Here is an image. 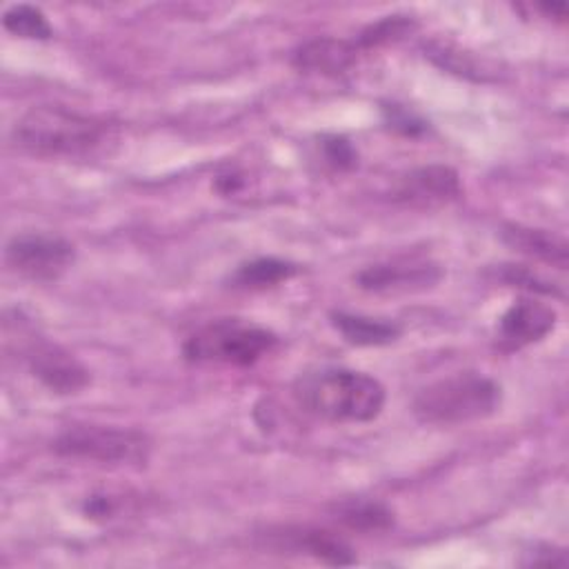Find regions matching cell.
Instances as JSON below:
<instances>
[{"instance_id": "cell-1", "label": "cell", "mask_w": 569, "mask_h": 569, "mask_svg": "<svg viewBox=\"0 0 569 569\" xmlns=\"http://www.w3.org/2000/svg\"><path fill=\"white\" fill-rule=\"evenodd\" d=\"M13 142L44 158H91L113 142V127L62 104H38L13 124Z\"/></svg>"}, {"instance_id": "cell-2", "label": "cell", "mask_w": 569, "mask_h": 569, "mask_svg": "<svg viewBox=\"0 0 569 569\" xmlns=\"http://www.w3.org/2000/svg\"><path fill=\"white\" fill-rule=\"evenodd\" d=\"M296 402L331 422H369L385 407V387L365 371L329 367L293 382Z\"/></svg>"}, {"instance_id": "cell-3", "label": "cell", "mask_w": 569, "mask_h": 569, "mask_svg": "<svg viewBox=\"0 0 569 569\" xmlns=\"http://www.w3.org/2000/svg\"><path fill=\"white\" fill-rule=\"evenodd\" d=\"M500 407V385L482 373L462 371L422 387L413 413L427 425H462L491 416Z\"/></svg>"}, {"instance_id": "cell-4", "label": "cell", "mask_w": 569, "mask_h": 569, "mask_svg": "<svg viewBox=\"0 0 569 569\" xmlns=\"http://www.w3.org/2000/svg\"><path fill=\"white\" fill-rule=\"evenodd\" d=\"M276 345L278 336L267 327L242 318H220L193 331L182 345V356L196 365L247 367L271 353Z\"/></svg>"}, {"instance_id": "cell-5", "label": "cell", "mask_w": 569, "mask_h": 569, "mask_svg": "<svg viewBox=\"0 0 569 569\" xmlns=\"http://www.w3.org/2000/svg\"><path fill=\"white\" fill-rule=\"evenodd\" d=\"M53 451L64 458L98 465L142 467L151 456V438L131 427L76 425L53 440Z\"/></svg>"}, {"instance_id": "cell-6", "label": "cell", "mask_w": 569, "mask_h": 569, "mask_svg": "<svg viewBox=\"0 0 569 569\" xmlns=\"http://www.w3.org/2000/svg\"><path fill=\"white\" fill-rule=\"evenodd\" d=\"M7 267L33 282L58 280L76 260V247L56 233H18L4 249Z\"/></svg>"}, {"instance_id": "cell-7", "label": "cell", "mask_w": 569, "mask_h": 569, "mask_svg": "<svg viewBox=\"0 0 569 569\" xmlns=\"http://www.w3.org/2000/svg\"><path fill=\"white\" fill-rule=\"evenodd\" d=\"M442 269L427 258H391L360 269L353 280L371 293H413L438 284Z\"/></svg>"}, {"instance_id": "cell-8", "label": "cell", "mask_w": 569, "mask_h": 569, "mask_svg": "<svg viewBox=\"0 0 569 569\" xmlns=\"http://www.w3.org/2000/svg\"><path fill=\"white\" fill-rule=\"evenodd\" d=\"M27 360H29L31 373L49 391L58 396L80 393L91 382L89 369L60 345H53L47 340L31 342L27 349Z\"/></svg>"}, {"instance_id": "cell-9", "label": "cell", "mask_w": 569, "mask_h": 569, "mask_svg": "<svg viewBox=\"0 0 569 569\" xmlns=\"http://www.w3.org/2000/svg\"><path fill=\"white\" fill-rule=\"evenodd\" d=\"M556 327V311L533 298H518L498 320V347L518 351L549 336Z\"/></svg>"}, {"instance_id": "cell-10", "label": "cell", "mask_w": 569, "mask_h": 569, "mask_svg": "<svg viewBox=\"0 0 569 569\" xmlns=\"http://www.w3.org/2000/svg\"><path fill=\"white\" fill-rule=\"evenodd\" d=\"M460 196V178L451 167L429 164L405 173L396 187L393 198L411 207H433Z\"/></svg>"}, {"instance_id": "cell-11", "label": "cell", "mask_w": 569, "mask_h": 569, "mask_svg": "<svg viewBox=\"0 0 569 569\" xmlns=\"http://www.w3.org/2000/svg\"><path fill=\"white\" fill-rule=\"evenodd\" d=\"M269 538L278 549L284 547L291 551H302L325 565H351L356 560L351 547L342 538L325 529L284 527L278 533H269Z\"/></svg>"}, {"instance_id": "cell-12", "label": "cell", "mask_w": 569, "mask_h": 569, "mask_svg": "<svg viewBox=\"0 0 569 569\" xmlns=\"http://www.w3.org/2000/svg\"><path fill=\"white\" fill-rule=\"evenodd\" d=\"M358 47L353 40H340V38H313L302 42L293 56L291 62L296 69L305 73H322V76H338L347 71L356 58Z\"/></svg>"}, {"instance_id": "cell-13", "label": "cell", "mask_w": 569, "mask_h": 569, "mask_svg": "<svg viewBox=\"0 0 569 569\" xmlns=\"http://www.w3.org/2000/svg\"><path fill=\"white\" fill-rule=\"evenodd\" d=\"M500 238L507 247H511L513 251H518L527 258L553 264L558 269H567L569 247H567L565 238H560L547 229L511 222L500 229Z\"/></svg>"}, {"instance_id": "cell-14", "label": "cell", "mask_w": 569, "mask_h": 569, "mask_svg": "<svg viewBox=\"0 0 569 569\" xmlns=\"http://www.w3.org/2000/svg\"><path fill=\"white\" fill-rule=\"evenodd\" d=\"M331 325L347 342L356 347H382L400 336V327L396 322L349 311H333Z\"/></svg>"}, {"instance_id": "cell-15", "label": "cell", "mask_w": 569, "mask_h": 569, "mask_svg": "<svg viewBox=\"0 0 569 569\" xmlns=\"http://www.w3.org/2000/svg\"><path fill=\"white\" fill-rule=\"evenodd\" d=\"M298 264L282 260V258H253L249 262H242L231 273V287L238 289H267L276 287L280 282H287L298 273Z\"/></svg>"}, {"instance_id": "cell-16", "label": "cell", "mask_w": 569, "mask_h": 569, "mask_svg": "<svg viewBox=\"0 0 569 569\" xmlns=\"http://www.w3.org/2000/svg\"><path fill=\"white\" fill-rule=\"evenodd\" d=\"M333 516L353 531L371 533L393 527V511L387 505L367 498H349L338 502L333 507Z\"/></svg>"}, {"instance_id": "cell-17", "label": "cell", "mask_w": 569, "mask_h": 569, "mask_svg": "<svg viewBox=\"0 0 569 569\" xmlns=\"http://www.w3.org/2000/svg\"><path fill=\"white\" fill-rule=\"evenodd\" d=\"M2 24L13 36H20L27 40H47L53 36V29H51L47 16L33 4L9 7L2 16Z\"/></svg>"}, {"instance_id": "cell-18", "label": "cell", "mask_w": 569, "mask_h": 569, "mask_svg": "<svg viewBox=\"0 0 569 569\" xmlns=\"http://www.w3.org/2000/svg\"><path fill=\"white\" fill-rule=\"evenodd\" d=\"M413 29H416V20L409 16H385L380 20L371 22L369 27H365L353 42L362 51V49L396 42V40L409 36Z\"/></svg>"}, {"instance_id": "cell-19", "label": "cell", "mask_w": 569, "mask_h": 569, "mask_svg": "<svg viewBox=\"0 0 569 569\" xmlns=\"http://www.w3.org/2000/svg\"><path fill=\"white\" fill-rule=\"evenodd\" d=\"M496 278L509 287H520L531 293H547V296H562L560 289H556L553 282L538 276L533 269L525 264H500L496 269Z\"/></svg>"}, {"instance_id": "cell-20", "label": "cell", "mask_w": 569, "mask_h": 569, "mask_svg": "<svg viewBox=\"0 0 569 569\" xmlns=\"http://www.w3.org/2000/svg\"><path fill=\"white\" fill-rule=\"evenodd\" d=\"M322 153L325 160L333 167V169H349L356 164V149L351 147V142L342 136H327L322 138Z\"/></svg>"}, {"instance_id": "cell-21", "label": "cell", "mask_w": 569, "mask_h": 569, "mask_svg": "<svg viewBox=\"0 0 569 569\" xmlns=\"http://www.w3.org/2000/svg\"><path fill=\"white\" fill-rule=\"evenodd\" d=\"M567 551L556 545H538L533 551H527V558L522 560L527 567H567Z\"/></svg>"}, {"instance_id": "cell-22", "label": "cell", "mask_w": 569, "mask_h": 569, "mask_svg": "<svg viewBox=\"0 0 569 569\" xmlns=\"http://www.w3.org/2000/svg\"><path fill=\"white\" fill-rule=\"evenodd\" d=\"M385 113H387V120L393 129H400L402 133H416V131H422L425 124L422 120H418L411 111H407L405 107H398V104H389L385 107Z\"/></svg>"}]
</instances>
